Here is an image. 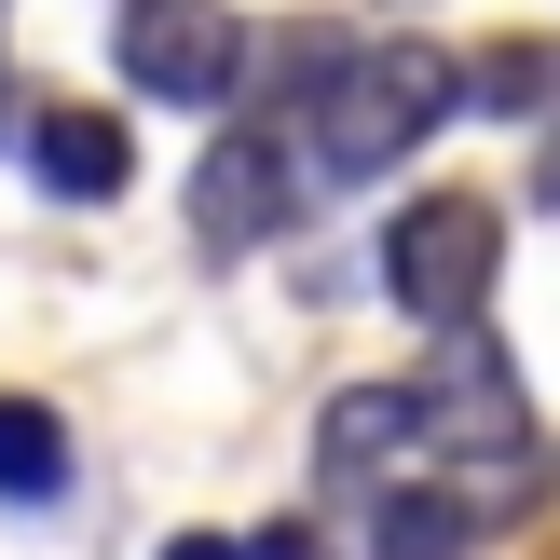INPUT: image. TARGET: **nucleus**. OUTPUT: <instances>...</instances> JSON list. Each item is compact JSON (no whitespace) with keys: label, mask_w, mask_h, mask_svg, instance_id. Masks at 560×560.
Returning a JSON list of instances; mask_svg holds the SVG:
<instances>
[{"label":"nucleus","mask_w":560,"mask_h":560,"mask_svg":"<svg viewBox=\"0 0 560 560\" xmlns=\"http://www.w3.org/2000/svg\"><path fill=\"white\" fill-rule=\"evenodd\" d=\"M452 109H465V55H438V42H355L342 82L301 109V178L355 191V178H383V164H410Z\"/></svg>","instance_id":"obj_1"},{"label":"nucleus","mask_w":560,"mask_h":560,"mask_svg":"<svg viewBox=\"0 0 560 560\" xmlns=\"http://www.w3.org/2000/svg\"><path fill=\"white\" fill-rule=\"evenodd\" d=\"M492 273H506V206L492 191H410L383 219V301L424 342H465L492 315Z\"/></svg>","instance_id":"obj_2"},{"label":"nucleus","mask_w":560,"mask_h":560,"mask_svg":"<svg viewBox=\"0 0 560 560\" xmlns=\"http://www.w3.org/2000/svg\"><path fill=\"white\" fill-rule=\"evenodd\" d=\"M109 69L151 109H233L246 96V27L219 0H124L109 14Z\"/></svg>","instance_id":"obj_3"},{"label":"nucleus","mask_w":560,"mask_h":560,"mask_svg":"<svg viewBox=\"0 0 560 560\" xmlns=\"http://www.w3.org/2000/svg\"><path fill=\"white\" fill-rule=\"evenodd\" d=\"M301 191H315V178H301V137H288V124H233L206 164H191V233L233 260V246L288 233V219H301Z\"/></svg>","instance_id":"obj_4"},{"label":"nucleus","mask_w":560,"mask_h":560,"mask_svg":"<svg viewBox=\"0 0 560 560\" xmlns=\"http://www.w3.org/2000/svg\"><path fill=\"white\" fill-rule=\"evenodd\" d=\"M424 397V452H520V383H506V355H492V328H465V342H438V370L410 383Z\"/></svg>","instance_id":"obj_5"},{"label":"nucleus","mask_w":560,"mask_h":560,"mask_svg":"<svg viewBox=\"0 0 560 560\" xmlns=\"http://www.w3.org/2000/svg\"><path fill=\"white\" fill-rule=\"evenodd\" d=\"M410 452H424V397H410V383H342L328 424H315V479L328 492L383 479V465H410Z\"/></svg>","instance_id":"obj_6"},{"label":"nucleus","mask_w":560,"mask_h":560,"mask_svg":"<svg viewBox=\"0 0 560 560\" xmlns=\"http://www.w3.org/2000/svg\"><path fill=\"white\" fill-rule=\"evenodd\" d=\"M27 178H42L55 206H109V191L137 178V137L109 124V109H27Z\"/></svg>","instance_id":"obj_7"},{"label":"nucleus","mask_w":560,"mask_h":560,"mask_svg":"<svg viewBox=\"0 0 560 560\" xmlns=\"http://www.w3.org/2000/svg\"><path fill=\"white\" fill-rule=\"evenodd\" d=\"M465 109H492V124H560V42H479L465 55Z\"/></svg>","instance_id":"obj_8"},{"label":"nucleus","mask_w":560,"mask_h":560,"mask_svg":"<svg viewBox=\"0 0 560 560\" xmlns=\"http://www.w3.org/2000/svg\"><path fill=\"white\" fill-rule=\"evenodd\" d=\"M0 506H69V424L42 397H0Z\"/></svg>","instance_id":"obj_9"},{"label":"nucleus","mask_w":560,"mask_h":560,"mask_svg":"<svg viewBox=\"0 0 560 560\" xmlns=\"http://www.w3.org/2000/svg\"><path fill=\"white\" fill-rule=\"evenodd\" d=\"M465 534H479L465 492H383L370 506V560H465Z\"/></svg>","instance_id":"obj_10"},{"label":"nucleus","mask_w":560,"mask_h":560,"mask_svg":"<svg viewBox=\"0 0 560 560\" xmlns=\"http://www.w3.org/2000/svg\"><path fill=\"white\" fill-rule=\"evenodd\" d=\"M246 560H315V534H301V520H260V534H246Z\"/></svg>","instance_id":"obj_11"},{"label":"nucleus","mask_w":560,"mask_h":560,"mask_svg":"<svg viewBox=\"0 0 560 560\" xmlns=\"http://www.w3.org/2000/svg\"><path fill=\"white\" fill-rule=\"evenodd\" d=\"M164 560H246V534H178Z\"/></svg>","instance_id":"obj_12"},{"label":"nucleus","mask_w":560,"mask_h":560,"mask_svg":"<svg viewBox=\"0 0 560 560\" xmlns=\"http://www.w3.org/2000/svg\"><path fill=\"white\" fill-rule=\"evenodd\" d=\"M534 206H560V137H547V164H534Z\"/></svg>","instance_id":"obj_13"}]
</instances>
